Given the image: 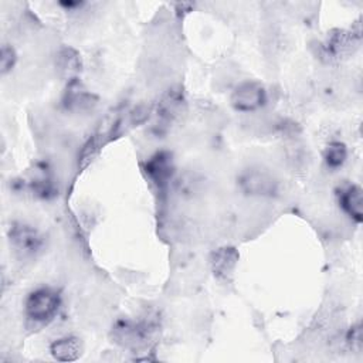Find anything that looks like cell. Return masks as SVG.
<instances>
[{
  "label": "cell",
  "instance_id": "4",
  "mask_svg": "<svg viewBox=\"0 0 363 363\" xmlns=\"http://www.w3.org/2000/svg\"><path fill=\"white\" fill-rule=\"evenodd\" d=\"M10 242L16 251L21 255H32L41 246L38 233L25 224H19L10 229Z\"/></svg>",
  "mask_w": 363,
  "mask_h": 363
},
{
  "label": "cell",
  "instance_id": "2",
  "mask_svg": "<svg viewBox=\"0 0 363 363\" xmlns=\"http://www.w3.org/2000/svg\"><path fill=\"white\" fill-rule=\"evenodd\" d=\"M266 102L264 87L259 82L246 81L242 82L231 95V105L237 111L251 113L259 110Z\"/></svg>",
  "mask_w": 363,
  "mask_h": 363
},
{
  "label": "cell",
  "instance_id": "12",
  "mask_svg": "<svg viewBox=\"0 0 363 363\" xmlns=\"http://www.w3.org/2000/svg\"><path fill=\"white\" fill-rule=\"evenodd\" d=\"M16 62V54L12 47L3 46L2 47V57H0V66H2V74H6L12 70Z\"/></svg>",
  "mask_w": 363,
  "mask_h": 363
},
{
  "label": "cell",
  "instance_id": "9",
  "mask_svg": "<svg viewBox=\"0 0 363 363\" xmlns=\"http://www.w3.org/2000/svg\"><path fill=\"white\" fill-rule=\"evenodd\" d=\"M328 46L333 56H345L352 51V47L355 46V38L349 33L339 32L338 34L331 37Z\"/></svg>",
  "mask_w": 363,
  "mask_h": 363
},
{
  "label": "cell",
  "instance_id": "8",
  "mask_svg": "<svg viewBox=\"0 0 363 363\" xmlns=\"http://www.w3.org/2000/svg\"><path fill=\"white\" fill-rule=\"evenodd\" d=\"M237 259V253L231 248L219 250L215 254V259H213V270H215V274L220 277V279H227L229 275L233 274Z\"/></svg>",
  "mask_w": 363,
  "mask_h": 363
},
{
  "label": "cell",
  "instance_id": "6",
  "mask_svg": "<svg viewBox=\"0 0 363 363\" xmlns=\"http://www.w3.org/2000/svg\"><path fill=\"white\" fill-rule=\"evenodd\" d=\"M51 355L61 362H71L80 358L81 345L75 338H62L51 345Z\"/></svg>",
  "mask_w": 363,
  "mask_h": 363
},
{
  "label": "cell",
  "instance_id": "1",
  "mask_svg": "<svg viewBox=\"0 0 363 363\" xmlns=\"http://www.w3.org/2000/svg\"><path fill=\"white\" fill-rule=\"evenodd\" d=\"M58 305L57 292L50 288H40L27 296L26 314L34 323H46L57 314Z\"/></svg>",
  "mask_w": 363,
  "mask_h": 363
},
{
  "label": "cell",
  "instance_id": "7",
  "mask_svg": "<svg viewBox=\"0 0 363 363\" xmlns=\"http://www.w3.org/2000/svg\"><path fill=\"white\" fill-rule=\"evenodd\" d=\"M340 206L356 222H362V189L351 186L340 195Z\"/></svg>",
  "mask_w": 363,
  "mask_h": 363
},
{
  "label": "cell",
  "instance_id": "10",
  "mask_svg": "<svg viewBox=\"0 0 363 363\" xmlns=\"http://www.w3.org/2000/svg\"><path fill=\"white\" fill-rule=\"evenodd\" d=\"M347 161V148L340 142H332L328 145L325 151V162L329 167H339L342 166Z\"/></svg>",
  "mask_w": 363,
  "mask_h": 363
},
{
  "label": "cell",
  "instance_id": "11",
  "mask_svg": "<svg viewBox=\"0 0 363 363\" xmlns=\"http://www.w3.org/2000/svg\"><path fill=\"white\" fill-rule=\"evenodd\" d=\"M61 70L69 74L75 73L78 70V56L74 51L67 50L61 56Z\"/></svg>",
  "mask_w": 363,
  "mask_h": 363
},
{
  "label": "cell",
  "instance_id": "3",
  "mask_svg": "<svg viewBox=\"0 0 363 363\" xmlns=\"http://www.w3.org/2000/svg\"><path fill=\"white\" fill-rule=\"evenodd\" d=\"M240 185L248 195L271 196L277 190V180L266 170L251 169L240 178Z\"/></svg>",
  "mask_w": 363,
  "mask_h": 363
},
{
  "label": "cell",
  "instance_id": "5",
  "mask_svg": "<svg viewBox=\"0 0 363 363\" xmlns=\"http://www.w3.org/2000/svg\"><path fill=\"white\" fill-rule=\"evenodd\" d=\"M146 172L159 186L167 183L174 175L172 158L167 154H158L146 163Z\"/></svg>",
  "mask_w": 363,
  "mask_h": 363
}]
</instances>
